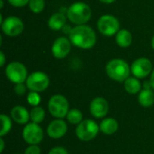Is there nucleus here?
Listing matches in <instances>:
<instances>
[{"label": "nucleus", "mask_w": 154, "mask_h": 154, "mask_svg": "<svg viewBox=\"0 0 154 154\" xmlns=\"http://www.w3.org/2000/svg\"><path fill=\"white\" fill-rule=\"evenodd\" d=\"M69 36L71 43L81 49H90L97 42V36L94 30L86 24L77 25L72 28Z\"/></svg>", "instance_id": "1"}, {"label": "nucleus", "mask_w": 154, "mask_h": 154, "mask_svg": "<svg viewBox=\"0 0 154 154\" xmlns=\"http://www.w3.org/2000/svg\"><path fill=\"white\" fill-rule=\"evenodd\" d=\"M106 72L113 80L125 82L130 76L131 68L126 61L121 59H114L106 64Z\"/></svg>", "instance_id": "2"}, {"label": "nucleus", "mask_w": 154, "mask_h": 154, "mask_svg": "<svg viewBox=\"0 0 154 154\" xmlns=\"http://www.w3.org/2000/svg\"><path fill=\"white\" fill-rule=\"evenodd\" d=\"M91 9L88 5L82 2H76L72 4L67 10V16L69 20L77 24H85L91 18Z\"/></svg>", "instance_id": "3"}, {"label": "nucleus", "mask_w": 154, "mask_h": 154, "mask_svg": "<svg viewBox=\"0 0 154 154\" xmlns=\"http://www.w3.org/2000/svg\"><path fill=\"white\" fill-rule=\"evenodd\" d=\"M48 109L53 117L62 119L67 116L69 111V101L62 95H54L48 102Z\"/></svg>", "instance_id": "4"}, {"label": "nucleus", "mask_w": 154, "mask_h": 154, "mask_svg": "<svg viewBox=\"0 0 154 154\" xmlns=\"http://www.w3.org/2000/svg\"><path fill=\"white\" fill-rule=\"evenodd\" d=\"M99 131V125L94 120L87 119L77 125L76 135L82 142H89L97 137Z\"/></svg>", "instance_id": "5"}, {"label": "nucleus", "mask_w": 154, "mask_h": 154, "mask_svg": "<svg viewBox=\"0 0 154 154\" xmlns=\"http://www.w3.org/2000/svg\"><path fill=\"white\" fill-rule=\"evenodd\" d=\"M5 75L7 79L14 83H23L28 78V73L25 66L19 61H13L5 68Z\"/></svg>", "instance_id": "6"}, {"label": "nucleus", "mask_w": 154, "mask_h": 154, "mask_svg": "<svg viewBox=\"0 0 154 154\" xmlns=\"http://www.w3.org/2000/svg\"><path fill=\"white\" fill-rule=\"evenodd\" d=\"M25 83L31 91L40 93L48 88L50 85V79L44 72L35 71L28 76Z\"/></svg>", "instance_id": "7"}, {"label": "nucleus", "mask_w": 154, "mask_h": 154, "mask_svg": "<svg viewBox=\"0 0 154 154\" xmlns=\"http://www.w3.org/2000/svg\"><path fill=\"white\" fill-rule=\"evenodd\" d=\"M120 23L117 18L111 14H104L97 21V29L105 36H113L119 31Z\"/></svg>", "instance_id": "8"}, {"label": "nucleus", "mask_w": 154, "mask_h": 154, "mask_svg": "<svg viewBox=\"0 0 154 154\" xmlns=\"http://www.w3.org/2000/svg\"><path fill=\"white\" fill-rule=\"evenodd\" d=\"M23 138L30 145H38L43 139V131L39 124H26L23 130Z\"/></svg>", "instance_id": "9"}, {"label": "nucleus", "mask_w": 154, "mask_h": 154, "mask_svg": "<svg viewBox=\"0 0 154 154\" xmlns=\"http://www.w3.org/2000/svg\"><path fill=\"white\" fill-rule=\"evenodd\" d=\"M1 28L5 35L9 37H15L23 32V23L16 16H9L3 21L1 23Z\"/></svg>", "instance_id": "10"}, {"label": "nucleus", "mask_w": 154, "mask_h": 154, "mask_svg": "<svg viewBox=\"0 0 154 154\" xmlns=\"http://www.w3.org/2000/svg\"><path fill=\"white\" fill-rule=\"evenodd\" d=\"M152 70V63L147 58H139L135 60L131 66V72L137 79L146 78Z\"/></svg>", "instance_id": "11"}, {"label": "nucleus", "mask_w": 154, "mask_h": 154, "mask_svg": "<svg viewBox=\"0 0 154 154\" xmlns=\"http://www.w3.org/2000/svg\"><path fill=\"white\" fill-rule=\"evenodd\" d=\"M71 42L66 37H60L55 40L51 47L52 55L59 60L64 59L69 53L71 49Z\"/></svg>", "instance_id": "12"}, {"label": "nucleus", "mask_w": 154, "mask_h": 154, "mask_svg": "<svg viewBox=\"0 0 154 154\" xmlns=\"http://www.w3.org/2000/svg\"><path fill=\"white\" fill-rule=\"evenodd\" d=\"M90 114L96 118H103L105 117L109 111L108 102L104 97H96L94 98L89 106Z\"/></svg>", "instance_id": "13"}, {"label": "nucleus", "mask_w": 154, "mask_h": 154, "mask_svg": "<svg viewBox=\"0 0 154 154\" xmlns=\"http://www.w3.org/2000/svg\"><path fill=\"white\" fill-rule=\"evenodd\" d=\"M68 131V125L62 119H55L51 121L47 127V134L52 139H60L63 137Z\"/></svg>", "instance_id": "14"}, {"label": "nucleus", "mask_w": 154, "mask_h": 154, "mask_svg": "<svg viewBox=\"0 0 154 154\" xmlns=\"http://www.w3.org/2000/svg\"><path fill=\"white\" fill-rule=\"evenodd\" d=\"M11 117L17 124L24 125L30 120V113L25 107L22 106H16L11 110Z\"/></svg>", "instance_id": "15"}, {"label": "nucleus", "mask_w": 154, "mask_h": 154, "mask_svg": "<svg viewBox=\"0 0 154 154\" xmlns=\"http://www.w3.org/2000/svg\"><path fill=\"white\" fill-rule=\"evenodd\" d=\"M99 128L104 134L112 135L118 130V122L113 117H107L101 121Z\"/></svg>", "instance_id": "16"}, {"label": "nucleus", "mask_w": 154, "mask_h": 154, "mask_svg": "<svg viewBox=\"0 0 154 154\" xmlns=\"http://www.w3.org/2000/svg\"><path fill=\"white\" fill-rule=\"evenodd\" d=\"M66 25V16L62 13L53 14L48 21V26L53 31H60Z\"/></svg>", "instance_id": "17"}, {"label": "nucleus", "mask_w": 154, "mask_h": 154, "mask_svg": "<svg viewBox=\"0 0 154 154\" xmlns=\"http://www.w3.org/2000/svg\"><path fill=\"white\" fill-rule=\"evenodd\" d=\"M116 41L118 46L122 48H127L132 44V41H133L132 33L126 29L119 30L118 32L116 33Z\"/></svg>", "instance_id": "18"}, {"label": "nucleus", "mask_w": 154, "mask_h": 154, "mask_svg": "<svg viewBox=\"0 0 154 154\" xmlns=\"http://www.w3.org/2000/svg\"><path fill=\"white\" fill-rule=\"evenodd\" d=\"M138 101L143 107H150L154 104V93L151 88H144L140 91Z\"/></svg>", "instance_id": "19"}, {"label": "nucleus", "mask_w": 154, "mask_h": 154, "mask_svg": "<svg viewBox=\"0 0 154 154\" xmlns=\"http://www.w3.org/2000/svg\"><path fill=\"white\" fill-rule=\"evenodd\" d=\"M141 88H142L141 82L135 77L134 78L129 77L125 81V89L129 94H132V95L137 94L141 91Z\"/></svg>", "instance_id": "20"}, {"label": "nucleus", "mask_w": 154, "mask_h": 154, "mask_svg": "<svg viewBox=\"0 0 154 154\" xmlns=\"http://www.w3.org/2000/svg\"><path fill=\"white\" fill-rule=\"evenodd\" d=\"M44 117H45V111L42 107L39 106H34L30 112V119L33 123L40 124L44 120Z\"/></svg>", "instance_id": "21"}, {"label": "nucleus", "mask_w": 154, "mask_h": 154, "mask_svg": "<svg viewBox=\"0 0 154 154\" xmlns=\"http://www.w3.org/2000/svg\"><path fill=\"white\" fill-rule=\"evenodd\" d=\"M67 119L68 121L72 124V125H79L83 121V115L80 110L79 109H70L67 115Z\"/></svg>", "instance_id": "22"}, {"label": "nucleus", "mask_w": 154, "mask_h": 154, "mask_svg": "<svg viewBox=\"0 0 154 154\" xmlns=\"http://www.w3.org/2000/svg\"><path fill=\"white\" fill-rule=\"evenodd\" d=\"M0 120H1V123H2V128H1V132H0V136L1 137H4L5 135H6L11 128H12V120L11 118L5 115V114H2L0 116Z\"/></svg>", "instance_id": "23"}, {"label": "nucleus", "mask_w": 154, "mask_h": 154, "mask_svg": "<svg viewBox=\"0 0 154 154\" xmlns=\"http://www.w3.org/2000/svg\"><path fill=\"white\" fill-rule=\"evenodd\" d=\"M45 6L44 0H30L29 8L34 14H39L43 11Z\"/></svg>", "instance_id": "24"}, {"label": "nucleus", "mask_w": 154, "mask_h": 154, "mask_svg": "<svg viewBox=\"0 0 154 154\" xmlns=\"http://www.w3.org/2000/svg\"><path fill=\"white\" fill-rule=\"evenodd\" d=\"M27 102L33 107L38 106L41 103V97L39 93L35 91H31L27 96Z\"/></svg>", "instance_id": "25"}, {"label": "nucleus", "mask_w": 154, "mask_h": 154, "mask_svg": "<svg viewBox=\"0 0 154 154\" xmlns=\"http://www.w3.org/2000/svg\"><path fill=\"white\" fill-rule=\"evenodd\" d=\"M26 88H28L26 84L24 85L23 83H18V84H15V86H14V92L18 96H23L25 94Z\"/></svg>", "instance_id": "26"}, {"label": "nucleus", "mask_w": 154, "mask_h": 154, "mask_svg": "<svg viewBox=\"0 0 154 154\" xmlns=\"http://www.w3.org/2000/svg\"><path fill=\"white\" fill-rule=\"evenodd\" d=\"M9 4L14 7H22L29 4L30 0H8Z\"/></svg>", "instance_id": "27"}, {"label": "nucleus", "mask_w": 154, "mask_h": 154, "mask_svg": "<svg viewBox=\"0 0 154 154\" xmlns=\"http://www.w3.org/2000/svg\"><path fill=\"white\" fill-rule=\"evenodd\" d=\"M24 154H41V149L38 145H30L24 151Z\"/></svg>", "instance_id": "28"}, {"label": "nucleus", "mask_w": 154, "mask_h": 154, "mask_svg": "<svg viewBox=\"0 0 154 154\" xmlns=\"http://www.w3.org/2000/svg\"><path fill=\"white\" fill-rule=\"evenodd\" d=\"M48 154H69L68 151L63 148V147H60V146H58V147H54L52 148Z\"/></svg>", "instance_id": "29"}, {"label": "nucleus", "mask_w": 154, "mask_h": 154, "mask_svg": "<svg viewBox=\"0 0 154 154\" xmlns=\"http://www.w3.org/2000/svg\"><path fill=\"white\" fill-rule=\"evenodd\" d=\"M0 60H1L0 61V66L3 67L5 65V56L3 51H0Z\"/></svg>", "instance_id": "30"}, {"label": "nucleus", "mask_w": 154, "mask_h": 154, "mask_svg": "<svg viewBox=\"0 0 154 154\" xmlns=\"http://www.w3.org/2000/svg\"><path fill=\"white\" fill-rule=\"evenodd\" d=\"M0 144H1V146H0V152H3L4 149H5V142H4L3 137L0 138Z\"/></svg>", "instance_id": "31"}, {"label": "nucleus", "mask_w": 154, "mask_h": 154, "mask_svg": "<svg viewBox=\"0 0 154 154\" xmlns=\"http://www.w3.org/2000/svg\"><path fill=\"white\" fill-rule=\"evenodd\" d=\"M150 81H151V84H152V88H154V69L153 70H152V76H151Z\"/></svg>", "instance_id": "32"}, {"label": "nucleus", "mask_w": 154, "mask_h": 154, "mask_svg": "<svg viewBox=\"0 0 154 154\" xmlns=\"http://www.w3.org/2000/svg\"><path fill=\"white\" fill-rule=\"evenodd\" d=\"M99 1H101L105 4H111V3H114L116 0H99Z\"/></svg>", "instance_id": "33"}, {"label": "nucleus", "mask_w": 154, "mask_h": 154, "mask_svg": "<svg viewBox=\"0 0 154 154\" xmlns=\"http://www.w3.org/2000/svg\"><path fill=\"white\" fill-rule=\"evenodd\" d=\"M3 7H4V1L0 0V8H3Z\"/></svg>", "instance_id": "34"}, {"label": "nucleus", "mask_w": 154, "mask_h": 154, "mask_svg": "<svg viewBox=\"0 0 154 154\" xmlns=\"http://www.w3.org/2000/svg\"><path fill=\"white\" fill-rule=\"evenodd\" d=\"M152 47L153 48L154 50V36L152 37Z\"/></svg>", "instance_id": "35"}]
</instances>
